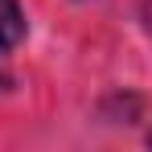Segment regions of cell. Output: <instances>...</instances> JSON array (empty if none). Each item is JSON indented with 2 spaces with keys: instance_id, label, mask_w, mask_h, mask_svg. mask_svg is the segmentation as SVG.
I'll use <instances>...</instances> for the list:
<instances>
[{
  "instance_id": "obj_1",
  "label": "cell",
  "mask_w": 152,
  "mask_h": 152,
  "mask_svg": "<svg viewBox=\"0 0 152 152\" xmlns=\"http://www.w3.org/2000/svg\"><path fill=\"white\" fill-rule=\"evenodd\" d=\"M25 37V12L17 0H0V53H8Z\"/></svg>"
}]
</instances>
